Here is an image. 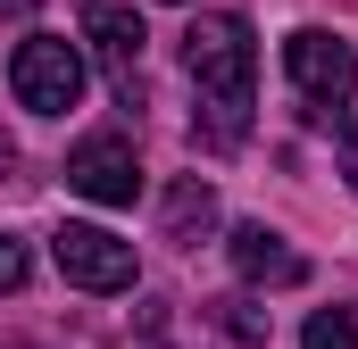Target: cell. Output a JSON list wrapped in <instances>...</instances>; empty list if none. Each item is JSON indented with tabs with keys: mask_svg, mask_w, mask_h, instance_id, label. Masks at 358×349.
Wrapping results in <instances>:
<instances>
[{
	"mask_svg": "<svg viewBox=\"0 0 358 349\" xmlns=\"http://www.w3.org/2000/svg\"><path fill=\"white\" fill-rule=\"evenodd\" d=\"M67 191H84L100 208H134V191H142V158H134V142L125 133H92L67 150Z\"/></svg>",
	"mask_w": 358,
	"mask_h": 349,
	"instance_id": "6",
	"label": "cell"
},
{
	"mask_svg": "<svg viewBox=\"0 0 358 349\" xmlns=\"http://www.w3.org/2000/svg\"><path fill=\"white\" fill-rule=\"evenodd\" d=\"M84 42L92 59H100V75H108V91H117V108H142V17L134 8H117V0H92L84 8Z\"/></svg>",
	"mask_w": 358,
	"mask_h": 349,
	"instance_id": "5",
	"label": "cell"
},
{
	"mask_svg": "<svg viewBox=\"0 0 358 349\" xmlns=\"http://www.w3.org/2000/svg\"><path fill=\"white\" fill-rule=\"evenodd\" d=\"M283 75L308 100V117H334L358 91V50L342 34H325V25H300V34H283Z\"/></svg>",
	"mask_w": 358,
	"mask_h": 349,
	"instance_id": "3",
	"label": "cell"
},
{
	"mask_svg": "<svg viewBox=\"0 0 358 349\" xmlns=\"http://www.w3.org/2000/svg\"><path fill=\"white\" fill-rule=\"evenodd\" d=\"M25 242H8V233H0V291H25Z\"/></svg>",
	"mask_w": 358,
	"mask_h": 349,
	"instance_id": "10",
	"label": "cell"
},
{
	"mask_svg": "<svg viewBox=\"0 0 358 349\" xmlns=\"http://www.w3.org/2000/svg\"><path fill=\"white\" fill-rule=\"evenodd\" d=\"M183 67L200 84V142L234 150L250 133V91H259V42L234 8H200L183 25Z\"/></svg>",
	"mask_w": 358,
	"mask_h": 349,
	"instance_id": "1",
	"label": "cell"
},
{
	"mask_svg": "<svg viewBox=\"0 0 358 349\" xmlns=\"http://www.w3.org/2000/svg\"><path fill=\"white\" fill-rule=\"evenodd\" d=\"M8 91H17V108H34V117H67V108L84 100V42H67V34H34V42H17Z\"/></svg>",
	"mask_w": 358,
	"mask_h": 349,
	"instance_id": "2",
	"label": "cell"
},
{
	"mask_svg": "<svg viewBox=\"0 0 358 349\" xmlns=\"http://www.w3.org/2000/svg\"><path fill=\"white\" fill-rule=\"evenodd\" d=\"M0 17H34V0H0Z\"/></svg>",
	"mask_w": 358,
	"mask_h": 349,
	"instance_id": "12",
	"label": "cell"
},
{
	"mask_svg": "<svg viewBox=\"0 0 358 349\" xmlns=\"http://www.w3.org/2000/svg\"><path fill=\"white\" fill-rule=\"evenodd\" d=\"M208 225H217V191L200 174H183L176 191H167V242H200Z\"/></svg>",
	"mask_w": 358,
	"mask_h": 349,
	"instance_id": "8",
	"label": "cell"
},
{
	"mask_svg": "<svg viewBox=\"0 0 358 349\" xmlns=\"http://www.w3.org/2000/svg\"><path fill=\"white\" fill-rule=\"evenodd\" d=\"M342 174H350V191H358V117H350V133H342Z\"/></svg>",
	"mask_w": 358,
	"mask_h": 349,
	"instance_id": "11",
	"label": "cell"
},
{
	"mask_svg": "<svg viewBox=\"0 0 358 349\" xmlns=\"http://www.w3.org/2000/svg\"><path fill=\"white\" fill-rule=\"evenodd\" d=\"M225 258H234V274H242V283H267V291H292V283H308V258H300L283 233H267V225H234Z\"/></svg>",
	"mask_w": 358,
	"mask_h": 349,
	"instance_id": "7",
	"label": "cell"
},
{
	"mask_svg": "<svg viewBox=\"0 0 358 349\" xmlns=\"http://www.w3.org/2000/svg\"><path fill=\"white\" fill-rule=\"evenodd\" d=\"M0 349H25V341H0Z\"/></svg>",
	"mask_w": 358,
	"mask_h": 349,
	"instance_id": "13",
	"label": "cell"
},
{
	"mask_svg": "<svg viewBox=\"0 0 358 349\" xmlns=\"http://www.w3.org/2000/svg\"><path fill=\"white\" fill-rule=\"evenodd\" d=\"M300 349H358V308H317Z\"/></svg>",
	"mask_w": 358,
	"mask_h": 349,
	"instance_id": "9",
	"label": "cell"
},
{
	"mask_svg": "<svg viewBox=\"0 0 358 349\" xmlns=\"http://www.w3.org/2000/svg\"><path fill=\"white\" fill-rule=\"evenodd\" d=\"M50 258H59V274L76 283V291H134V242H117L108 225H59L50 233Z\"/></svg>",
	"mask_w": 358,
	"mask_h": 349,
	"instance_id": "4",
	"label": "cell"
}]
</instances>
